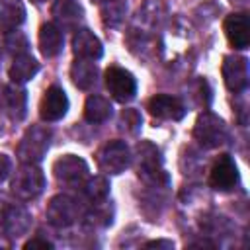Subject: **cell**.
<instances>
[{
  "label": "cell",
  "instance_id": "d6986e66",
  "mask_svg": "<svg viewBox=\"0 0 250 250\" xmlns=\"http://www.w3.org/2000/svg\"><path fill=\"white\" fill-rule=\"evenodd\" d=\"M25 21V6L21 0H0V31L8 33Z\"/></svg>",
  "mask_w": 250,
  "mask_h": 250
},
{
  "label": "cell",
  "instance_id": "9c48e42d",
  "mask_svg": "<svg viewBox=\"0 0 250 250\" xmlns=\"http://www.w3.org/2000/svg\"><path fill=\"white\" fill-rule=\"evenodd\" d=\"M104 78H105V88H107L109 96L115 102L127 104V102H131L135 98V94H137V80H135V76L127 68L111 64V66L105 68Z\"/></svg>",
  "mask_w": 250,
  "mask_h": 250
},
{
  "label": "cell",
  "instance_id": "d6a6232c",
  "mask_svg": "<svg viewBox=\"0 0 250 250\" xmlns=\"http://www.w3.org/2000/svg\"><path fill=\"white\" fill-rule=\"evenodd\" d=\"M0 59H2V47H0Z\"/></svg>",
  "mask_w": 250,
  "mask_h": 250
},
{
  "label": "cell",
  "instance_id": "277c9868",
  "mask_svg": "<svg viewBox=\"0 0 250 250\" xmlns=\"http://www.w3.org/2000/svg\"><path fill=\"white\" fill-rule=\"evenodd\" d=\"M53 176L59 186L68 189H80L90 178V170L84 158L76 154H64L53 162Z\"/></svg>",
  "mask_w": 250,
  "mask_h": 250
},
{
  "label": "cell",
  "instance_id": "ba28073f",
  "mask_svg": "<svg viewBox=\"0 0 250 250\" xmlns=\"http://www.w3.org/2000/svg\"><path fill=\"white\" fill-rule=\"evenodd\" d=\"M193 139L203 148H217V146H221V145L227 143V125L213 111H203L195 119Z\"/></svg>",
  "mask_w": 250,
  "mask_h": 250
},
{
  "label": "cell",
  "instance_id": "d4e9b609",
  "mask_svg": "<svg viewBox=\"0 0 250 250\" xmlns=\"http://www.w3.org/2000/svg\"><path fill=\"white\" fill-rule=\"evenodd\" d=\"M100 16L105 27L115 29L123 23L125 14H127V2L125 0H105L104 4H100Z\"/></svg>",
  "mask_w": 250,
  "mask_h": 250
},
{
  "label": "cell",
  "instance_id": "cb8c5ba5",
  "mask_svg": "<svg viewBox=\"0 0 250 250\" xmlns=\"http://www.w3.org/2000/svg\"><path fill=\"white\" fill-rule=\"evenodd\" d=\"M80 191H82V199L88 201L90 205L102 203L109 195V182L104 176H94V178H88L84 182V186L80 188Z\"/></svg>",
  "mask_w": 250,
  "mask_h": 250
},
{
  "label": "cell",
  "instance_id": "4dcf8cb0",
  "mask_svg": "<svg viewBox=\"0 0 250 250\" xmlns=\"http://www.w3.org/2000/svg\"><path fill=\"white\" fill-rule=\"evenodd\" d=\"M31 2H35V4H43V2H47V0H31Z\"/></svg>",
  "mask_w": 250,
  "mask_h": 250
},
{
  "label": "cell",
  "instance_id": "2e32d148",
  "mask_svg": "<svg viewBox=\"0 0 250 250\" xmlns=\"http://www.w3.org/2000/svg\"><path fill=\"white\" fill-rule=\"evenodd\" d=\"M72 53L76 55V59L98 61L104 55V47L94 31H90L88 27H78L72 35Z\"/></svg>",
  "mask_w": 250,
  "mask_h": 250
},
{
  "label": "cell",
  "instance_id": "6da1fadb",
  "mask_svg": "<svg viewBox=\"0 0 250 250\" xmlns=\"http://www.w3.org/2000/svg\"><path fill=\"white\" fill-rule=\"evenodd\" d=\"M135 162H137V174L139 178L152 186V188H160V186H168V174L164 172L162 166V156L160 150L148 143V141H141L137 145V152H135Z\"/></svg>",
  "mask_w": 250,
  "mask_h": 250
},
{
  "label": "cell",
  "instance_id": "e0dca14e",
  "mask_svg": "<svg viewBox=\"0 0 250 250\" xmlns=\"http://www.w3.org/2000/svg\"><path fill=\"white\" fill-rule=\"evenodd\" d=\"M0 102L4 105V109L10 113L12 119L21 121L25 117V109H27V94L21 88V84H10L6 88H2L0 94Z\"/></svg>",
  "mask_w": 250,
  "mask_h": 250
},
{
  "label": "cell",
  "instance_id": "1f68e13d",
  "mask_svg": "<svg viewBox=\"0 0 250 250\" xmlns=\"http://www.w3.org/2000/svg\"><path fill=\"white\" fill-rule=\"evenodd\" d=\"M92 2H96V4H104L105 0H92Z\"/></svg>",
  "mask_w": 250,
  "mask_h": 250
},
{
  "label": "cell",
  "instance_id": "5bb4252c",
  "mask_svg": "<svg viewBox=\"0 0 250 250\" xmlns=\"http://www.w3.org/2000/svg\"><path fill=\"white\" fill-rule=\"evenodd\" d=\"M146 109L152 117L164 121H180L186 115V105L182 104V100L170 94H154L148 100Z\"/></svg>",
  "mask_w": 250,
  "mask_h": 250
},
{
  "label": "cell",
  "instance_id": "9a60e30c",
  "mask_svg": "<svg viewBox=\"0 0 250 250\" xmlns=\"http://www.w3.org/2000/svg\"><path fill=\"white\" fill-rule=\"evenodd\" d=\"M53 23L61 31H76L84 18V8L76 0H55L51 8Z\"/></svg>",
  "mask_w": 250,
  "mask_h": 250
},
{
  "label": "cell",
  "instance_id": "30bf717a",
  "mask_svg": "<svg viewBox=\"0 0 250 250\" xmlns=\"http://www.w3.org/2000/svg\"><path fill=\"white\" fill-rule=\"evenodd\" d=\"M240 180L238 166L230 154H221L209 172V186L217 191H230Z\"/></svg>",
  "mask_w": 250,
  "mask_h": 250
},
{
  "label": "cell",
  "instance_id": "ffe728a7",
  "mask_svg": "<svg viewBox=\"0 0 250 250\" xmlns=\"http://www.w3.org/2000/svg\"><path fill=\"white\" fill-rule=\"evenodd\" d=\"M70 78L76 88L80 90H90L98 82V66L94 61L88 59H76L70 66Z\"/></svg>",
  "mask_w": 250,
  "mask_h": 250
},
{
  "label": "cell",
  "instance_id": "4fadbf2b",
  "mask_svg": "<svg viewBox=\"0 0 250 250\" xmlns=\"http://www.w3.org/2000/svg\"><path fill=\"white\" fill-rule=\"evenodd\" d=\"M223 29H225V35H227L229 43L234 49H238V51L248 49V45H250V18H248L246 12L229 14L225 18Z\"/></svg>",
  "mask_w": 250,
  "mask_h": 250
},
{
  "label": "cell",
  "instance_id": "8992f818",
  "mask_svg": "<svg viewBox=\"0 0 250 250\" xmlns=\"http://www.w3.org/2000/svg\"><path fill=\"white\" fill-rule=\"evenodd\" d=\"M49 145H51V131L47 127H41V125L29 127L18 145L20 162L39 164L43 160V156L47 154Z\"/></svg>",
  "mask_w": 250,
  "mask_h": 250
},
{
  "label": "cell",
  "instance_id": "7402d4cb",
  "mask_svg": "<svg viewBox=\"0 0 250 250\" xmlns=\"http://www.w3.org/2000/svg\"><path fill=\"white\" fill-rule=\"evenodd\" d=\"M113 217V211H111V205L105 201L102 203H94L90 205V209L86 213H82V225L84 229L88 230H98V229H105L111 225V219Z\"/></svg>",
  "mask_w": 250,
  "mask_h": 250
},
{
  "label": "cell",
  "instance_id": "484cf974",
  "mask_svg": "<svg viewBox=\"0 0 250 250\" xmlns=\"http://www.w3.org/2000/svg\"><path fill=\"white\" fill-rule=\"evenodd\" d=\"M4 47H6L8 53H12L14 57H18V55H25V53L29 51V41H27L25 33L14 29V31H8V33H6Z\"/></svg>",
  "mask_w": 250,
  "mask_h": 250
},
{
  "label": "cell",
  "instance_id": "3957f363",
  "mask_svg": "<svg viewBox=\"0 0 250 250\" xmlns=\"http://www.w3.org/2000/svg\"><path fill=\"white\" fill-rule=\"evenodd\" d=\"M45 189V174L37 164L21 162L10 182V191L18 201H31Z\"/></svg>",
  "mask_w": 250,
  "mask_h": 250
},
{
  "label": "cell",
  "instance_id": "f1b7e54d",
  "mask_svg": "<svg viewBox=\"0 0 250 250\" xmlns=\"http://www.w3.org/2000/svg\"><path fill=\"white\" fill-rule=\"evenodd\" d=\"M10 170H12V162H10V158H8L4 152H0V184L10 176Z\"/></svg>",
  "mask_w": 250,
  "mask_h": 250
},
{
  "label": "cell",
  "instance_id": "7a4b0ae2",
  "mask_svg": "<svg viewBox=\"0 0 250 250\" xmlns=\"http://www.w3.org/2000/svg\"><path fill=\"white\" fill-rule=\"evenodd\" d=\"M31 227V213L16 203L8 193L0 191V232L8 238H20L27 234Z\"/></svg>",
  "mask_w": 250,
  "mask_h": 250
},
{
  "label": "cell",
  "instance_id": "f546056e",
  "mask_svg": "<svg viewBox=\"0 0 250 250\" xmlns=\"http://www.w3.org/2000/svg\"><path fill=\"white\" fill-rule=\"evenodd\" d=\"M145 248H174L172 240H150L145 244Z\"/></svg>",
  "mask_w": 250,
  "mask_h": 250
},
{
  "label": "cell",
  "instance_id": "ac0fdd59",
  "mask_svg": "<svg viewBox=\"0 0 250 250\" xmlns=\"http://www.w3.org/2000/svg\"><path fill=\"white\" fill-rule=\"evenodd\" d=\"M62 45H64V35L53 21H47L39 27V51L45 59L57 57L62 51Z\"/></svg>",
  "mask_w": 250,
  "mask_h": 250
},
{
  "label": "cell",
  "instance_id": "603a6c76",
  "mask_svg": "<svg viewBox=\"0 0 250 250\" xmlns=\"http://www.w3.org/2000/svg\"><path fill=\"white\" fill-rule=\"evenodd\" d=\"M111 104L107 98L100 96V94H92L88 96L86 104H84V119L88 123H104L111 117Z\"/></svg>",
  "mask_w": 250,
  "mask_h": 250
},
{
  "label": "cell",
  "instance_id": "4316f807",
  "mask_svg": "<svg viewBox=\"0 0 250 250\" xmlns=\"http://www.w3.org/2000/svg\"><path fill=\"white\" fill-rule=\"evenodd\" d=\"M141 123H143V117H141V113L137 109H123V113H121V125L129 133L135 135L141 129Z\"/></svg>",
  "mask_w": 250,
  "mask_h": 250
},
{
  "label": "cell",
  "instance_id": "8fae6325",
  "mask_svg": "<svg viewBox=\"0 0 250 250\" xmlns=\"http://www.w3.org/2000/svg\"><path fill=\"white\" fill-rule=\"evenodd\" d=\"M221 72H223V82L230 92L240 94L246 90L248 86V59L246 57L227 55L223 59Z\"/></svg>",
  "mask_w": 250,
  "mask_h": 250
},
{
  "label": "cell",
  "instance_id": "5b68a950",
  "mask_svg": "<svg viewBox=\"0 0 250 250\" xmlns=\"http://www.w3.org/2000/svg\"><path fill=\"white\" fill-rule=\"evenodd\" d=\"M96 162L104 174L117 176L125 172V168L131 164V150L125 141H119V139L105 141L96 152Z\"/></svg>",
  "mask_w": 250,
  "mask_h": 250
},
{
  "label": "cell",
  "instance_id": "7c38bea8",
  "mask_svg": "<svg viewBox=\"0 0 250 250\" xmlns=\"http://www.w3.org/2000/svg\"><path fill=\"white\" fill-rule=\"evenodd\" d=\"M66 111H68L66 92L57 84L49 86L41 98V104H39V117L47 123H53V121L62 119L66 115Z\"/></svg>",
  "mask_w": 250,
  "mask_h": 250
},
{
  "label": "cell",
  "instance_id": "83f0119b",
  "mask_svg": "<svg viewBox=\"0 0 250 250\" xmlns=\"http://www.w3.org/2000/svg\"><path fill=\"white\" fill-rule=\"evenodd\" d=\"M23 248H53V242H49L47 238H41V236H35V238H31V240H27L25 244H23Z\"/></svg>",
  "mask_w": 250,
  "mask_h": 250
},
{
  "label": "cell",
  "instance_id": "52a82bcc",
  "mask_svg": "<svg viewBox=\"0 0 250 250\" xmlns=\"http://www.w3.org/2000/svg\"><path fill=\"white\" fill-rule=\"evenodd\" d=\"M45 215H47V221L55 229H68L78 219H82V205L76 197L68 193H59L51 197Z\"/></svg>",
  "mask_w": 250,
  "mask_h": 250
},
{
  "label": "cell",
  "instance_id": "44dd1931",
  "mask_svg": "<svg viewBox=\"0 0 250 250\" xmlns=\"http://www.w3.org/2000/svg\"><path fill=\"white\" fill-rule=\"evenodd\" d=\"M37 72H39V62L29 53H25V55L14 57V62H12L10 70H8V76H10L12 84H25Z\"/></svg>",
  "mask_w": 250,
  "mask_h": 250
}]
</instances>
